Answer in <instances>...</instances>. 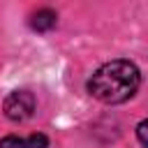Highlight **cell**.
<instances>
[{
  "mask_svg": "<svg viewBox=\"0 0 148 148\" xmlns=\"http://www.w3.org/2000/svg\"><path fill=\"white\" fill-rule=\"evenodd\" d=\"M141 83V74L130 60H111L102 65L88 81V90L104 104H120L130 99Z\"/></svg>",
  "mask_w": 148,
  "mask_h": 148,
  "instance_id": "6da1fadb",
  "label": "cell"
},
{
  "mask_svg": "<svg viewBox=\"0 0 148 148\" xmlns=\"http://www.w3.org/2000/svg\"><path fill=\"white\" fill-rule=\"evenodd\" d=\"M35 111V95L30 90H14L5 99V116L9 120H25Z\"/></svg>",
  "mask_w": 148,
  "mask_h": 148,
  "instance_id": "7a4b0ae2",
  "label": "cell"
},
{
  "mask_svg": "<svg viewBox=\"0 0 148 148\" xmlns=\"http://www.w3.org/2000/svg\"><path fill=\"white\" fill-rule=\"evenodd\" d=\"M49 141L44 134H30V136H5L0 139V148H46Z\"/></svg>",
  "mask_w": 148,
  "mask_h": 148,
  "instance_id": "3957f363",
  "label": "cell"
},
{
  "mask_svg": "<svg viewBox=\"0 0 148 148\" xmlns=\"http://www.w3.org/2000/svg\"><path fill=\"white\" fill-rule=\"evenodd\" d=\"M30 25H32L35 30H39V32L51 30V28L56 25V12H51V9H39V12L32 16Z\"/></svg>",
  "mask_w": 148,
  "mask_h": 148,
  "instance_id": "277c9868",
  "label": "cell"
},
{
  "mask_svg": "<svg viewBox=\"0 0 148 148\" xmlns=\"http://www.w3.org/2000/svg\"><path fill=\"white\" fill-rule=\"evenodd\" d=\"M136 134H139V143H141V146H146V120H143V123H139Z\"/></svg>",
  "mask_w": 148,
  "mask_h": 148,
  "instance_id": "5b68a950",
  "label": "cell"
}]
</instances>
